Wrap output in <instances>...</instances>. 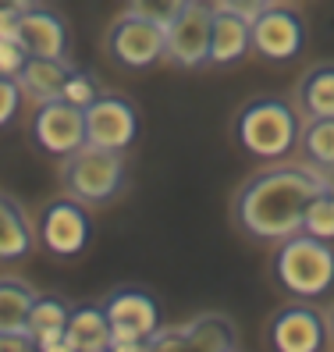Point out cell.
I'll return each mask as SVG.
<instances>
[{"instance_id":"obj_12","label":"cell","mask_w":334,"mask_h":352,"mask_svg":"<svg viewBox=\"0 0 334 352\" xmlns=\"http://www.w3.org/2000/svg\"><path fill=\"white\" fill-rule=\"evenodd\" d=\"M32 142L50 157H68L71 150H78L86 142V118H82V107L68 100H47L39 103L32 114Z\"/></svg>"},{"instance_id":"obj_27","label":"cell","mask_w":334,"mask_h":352,"mask_svg":"<svg viewBox=\"0 0 334 352\" xmlns=\"http://www.w3.org/2000/svg\"><path fill=\"white\" fill-rule=\"evenodd\" d=\"M25 47L18 43V39H8V36H0V75H18L22 72V65H25Z\"/></svg>"},{"instance_id":"obj_16","label":"cell","mask_w":334,"mask_h":352,"mask_svg":"<svg viewBox=\"0 0 334 352\" xmlns=\"http://www.w3.org/2000/svg\"><path fill=\"white\" fill-rule=\"evenodd\" d=\"M71 60L68 57H25L22 72H18V86H22V96L25 100H36V103H47V100H57L65 82L71 75Z\"/></svg>"},{"instance_id":"obj_2","label":"cell","mask_w":334,"mask_h":352,"mask_svg":"<svg viewBox=\"0 0 334 352\" xmlns=\"http://www.w3.org/2000/svg\"><path fill=\"white\" fill-rule=\"evenodd\" d=\"M232 135L245 157L274 164V160H285L299 146L302 118L281 96H256L238 107V114L232 121Z\"/></svg>"},{"instance_id":"obj_15","label":"cell","mask_w":334,"mask_h":352,"mask_svg":"<svg viewBox=\"0 0 334 352\" xmlns=\"http://www.w3.org/2000/svg\"><path fill=\"white\" fill-rule=\"evenodd\" d=\"M68 317H71V302L60 296H36L29 309V335L36 342V352H71L68 349Z\"/></svg>"},{"instance_id":"obj_20","label":"cell","mask_w":334,"mask_h":352,"mask_svg":"<svg viewBox=\"0 0 334 352\" xmlns=\"http://www.w3.org/2000/svg\"><path fill=\"white\" fill-rule=\"evenodd\" d=\"M296 103L306 118H334V60L302 72L296 86Z\"/></svg>"},{"instance_id":"obj_25","label":"cell","mask_w":334,"mask_h":352,"mask_svg":"<svg viewBox=\"0 0 334 352\" xmlns=\"http://www.w3.org/2000/svg\"><path fill=\"white\" fill-rule=\"evenodd\" d=\"M96 96H100L96 78H93L89 72H82V68H71V75H68V82H65V89H60V100H68V103H75V107L86 111Z\"/></svg>"},{"instance_id":"obj_29","label":"cell","mask_w":334,"mask_h":352,"mask_svg":"<svg viewBox=\"0 0 334 352\" xmlns=\"http://www.w3.org/2000/svg\"><path fill=\"white\" fill-rule=\"evenodd\" d=\"M270 4H278V0H221V8H227V11H235V14L249 18V22H253L260 11H267Z\"/></svg>"},{"instance_id":"obj_5","label":"cell","mask_w":334,"mask_h":352,"mask_svg":"<svg viewBox=\"0 0 334 352\" xmlns=\"http://www.w3.org/2000/svg\"><path fill=\"white\" fill-rule=\"evenodd\" d=\"M103 314L111 320V352H142L146 338L160 327L157 299L135 285H121L103 299Z\"/></svg>"},{"instance_id":"obj_7","label":"cell","mask_w":334,"mask_h":352,"mask_svg":"<svg viewBox=\"0 0 334 352\" xmlns=\"http://www.w3.org/2000/svg\"><path fill=\"white\" fill-rule=\"evenodd\" d=\"M107 50L121 68L129 72H146L164 60L167 54V29L150 22V18H139L132 11H124L121 18L111 22L107 32Z\"/></svg>"},{"instance_id":"obj_18","label":"cell","mask_w":334,"mask_h":352,"mask_svg":"<svg viewBox=\"0 0 334 352\" xmlns=\"http://www.w3.org/2000/svg\"><path fill=\"white\" fill-rule=\"evenodd\" d=\"M65 335L71 352H111V320L103 314V302L71 306Z\"/></svg>"},{"instance_id":"obj_26","label":"cell","mask_w":334,"mask_h":352,"mask_svg":"<svg viewBox=\"0 0 334 352\" xmlns=\"http://www.w3.org/2000/svg\"><path fill=\"white\" fill-rule=\"evenodd\" d=\"M22 86H18V78L11 75H0V129H8L11 121L18 118L22 111Z\"/></svg>"},{"instance_id":"obj_32","label":"cell","mask_w":334,"mask_h":352,"mask_svg":"<svg viewBox=\"0 0 334 352\" xmlns=\"http://www.w3.org/2000/svg\"><path fill=\"white\" fill-rule=\"evenodd\" d=\"M324 317H327V345L334 349V302L327 306V314H324Z\"/></svg>"},{"instance_id":"obj_14","label":"cell","mask_w":334,"mask_h":352,"mask_svg":"<svg viewBox=\"0 0 334 352\" xmlns=\"http://www.w3.org/2000/svg\"><path fill=\"white\" fill-rule=\"evenodd\" d=\"M249 54H253L249 18L217 4L214 8V29H210V60H206V65L232 68V65H238V60H245Z\"/></svg>"},{"instance_id":"obj_13","label":"cell","mask_w":334,"mask_h":352,"mask_svg":"<svg viewBox=\"0 0 334 352\" xmlns=\"http://www.w3.org/2000/svg\"><path fill=\"white\" fill-rule=\"evenodd\" d=\"M18 43L25 47L29 57H68L71 36L68 22L50 8H29L18 18Z\"/></svg>"},{"instance_id":"obj_24","label":"cell","mask_w":334,"mask_h":352,"mask_svg":"<svg viewBox=\"0 0 334 352\" xmlns=\"http://www.w3.org/2000/svg\"><path fill=\"white\" fill-rule=\"evenodd\" d=\"M185 4H189V0H129V8H124V11H132L139 18H150V22L167 29L181 14Z\"/></svg>"},{"instance_id":"obj_8","label":"cell","mask_w":334,"mask_h":352,"mask_svg":"<svg viewBox=\"0 0 334 352\" xmlns=\"http://www.w3.org/2000/svg\"><path fill=\"white\" fill-rule=\"evenodd\" d=\"M263 338L274 352H320L327 349V317L309 299H296L274 309Z\"/></svg>"},{"instance_id":"obj_19","label":"cell","mask_w":334,"mask_h":352,"mask_svg":"<svg viewBox=\"0 0 334 352\" xmlns=\"http://www.w3.org/2000/svg\"><path fill=\"white\" fill-rule=\"evenodd\" d=\"M36 245V228L25 206L14 196L0 192V260H22Z\"/></svg>"},{"instance_id":"obj_22","label":"cell","mask_w":334,"mask_h":352,"mask_svg":"<svg viewBox=\"0 0 334 352\" xmlns=\"http://www.w3.org/2000/svg\"><path fill=\"white\" fill-rule=\"evenodd\" d=\"M299 142H302V153L313 168L334 164V118H306Z\"/></svg>"},{"instance_id":"obj_23","label":"cell","mask_w":334,"mask_h":352,"mask_svg":"<svg viewBox=\"0 0 334 352\" xmlns=\"http://www.w3.org/2000/svg\"><path fill=\"white\" fill-rule=\"evenodd\" d=\"M302 232L334 242V196H331L327 189H320L317 196L309 199L306 217H302Z\"/></svg>"},{"instance_id":"obj_1","label":"cell","mask_w":334,"mask_h":352,"mask_svg":"<svg viewBox=\"0 0 334 352\" xmlns=\"http://www.w3.org/2000/svg\"><path fill=\"white\" fill-rule=\"evenodd\" d=\"M320 192V178L313 164H267L263 171L249 175L232 196V221L245 239L256 242H285L302 232V217L309 199Z\"/></svg>"},{"instance_id":"obj_6","label":"cell","mask_w":334,"mask_h":352,"mask_svg":"<svg viewBox=\"0 0 334 352\" xmlns=\"http://www.w3.org/2000/svg\"><path fill=\"white\" fill-rule=\"evenodd\" d=\"M36 235L43 242V250L60 256V260H71L78 253H86L89 242H93V221H89L86 203H78L71 196L50 199L43 210H39Z\"/></svg>"},{"instance_id":"obj_4","label":"cell","mask_w":334,"mask_h":352,"mask_svg":"<svg viewBox=\"0 0 334 352\" xmlns=\"http://www.w3.org/2000/svg\"><path fill=\"white\" fill-rule=\"evenodd\" d=\"M60 189L65 196L78 203H111L114 196L124 192L129 182V168H124L121 150H103L82 142L78 150L60 157Z\"/></svg>"},{"instance_id":"obj_17","label":"cell","mask_w":334,"mask_h":352,"mask_svg":"<svg viewBox=\"0 0 334 352\" xmlns=\"http://www.w3.org/2000/svg\"><path fill=\"white\" fill-rule=\"evenodd\" d=\"M185 331V345L199 349V352H238L242 335L238 324L227 314H196L189 320H181Z\"/></svg>"},{"instance_id":"obj_9","label":"cell","mask_w":334,"mask_h":352,"mask_svg":"<svg viewBox=\"0 0 334 352\" xmlns=\"http://www.w3.org/2000/svg\"><path fill=\"white\" fill-rule=\"evenodd\" d=\"M210 29L214 4L210 0H189L181 14L167 25V60L175 68H203L210 60Z\"/></svg>"},{"instance_id":"obj_10","label":"cell","mask_w":334,"mask_h":352,"mask_svg":"<svg viewBox=\"0 0 334 352\" xmlns=\"http://www.w3.org/2000/svg\"><path fill=\"white\" fill-rule=\"evenodd\" d=\"M249 32H253V54L263 60H274V65L299 57L306 47V22L288 4H270L267 11H260L249 22Z\"/></svg>"},{"instance_id":"obj_21","label":"cell","mask_w":334,"mask_h":352,"mask_svg":"<svg viewBox=\"0 0 334 352\" xmlns=\"http://www.w3.org/2000/svg\"><path fill=\"white\" fill-rule=\"evenodd\" d=\"M36 296L39 292L29 281L14 274H0V331H25Z\"/></svg>"},{"instance_id":"obj_28","label":"cell","mask_w":334,"mask_h":352,"mask_svg":"<svg viewBox=\"0 0 334 352\" xmlns=\"http://www.w3.org/2000/svg\"><path fill=\"white\" fill-rule=\"evenodd\" d=\"M0 352H36L29 331H0Z\"/></svg>"},{"instance_id":"obj_31","label":"cell","mask_w":334,"mask_h":352,"mask_svg":"<svg viewBox=\"0 0 334 352\" xmlns=\"http://www.w3.org/2000/svg\"><path fill=\"white\" fill-rule=\"evenodd\" d=\"M39 0H0V11H29Z\"/></svg>"},{"instance_id":"obj_11","label":"cell","mask_w":334,"mask_h":352,"mask_svg":"<svg viewBox=\"0 0 334 352\" xmlns=\"http://www.w3.org/2000/svg\"><path fill=\"white\" fill-rule=\"evenodd\" d=\"M86 142L103 150H129L135 135H139V111L132 100L114 96V93H100L86 111Z\"/></svg>"},{"instance_id":"obj_30","label":"cell","mask_w":334,"mask_h":352,"mask_svg":"<svg viewBox=\"0 0 334 352\" xmlns=\"http://www.w3.org/2000/svg\"><path fill=\"white\" fill-rule=\"evenodd\" d=\"M313 171H317V178H320V189H327L334 196V164H327V168H313Z\"/></svg>"},{"instance_id":"obj_3","label":"cell","mask_w":334,"mask_h":352,"mask_svg":"<svg viewBox=\"0 0 334 352\" xmlns=\"http://www.w3.org/2000/svg\"><path fill=\"white\" fill-rule=\"evenodd\" d=\"M274 281L296 299H320L334 288V245L309 232H296L274 250Z\"/></svg>"}]
</instances>
